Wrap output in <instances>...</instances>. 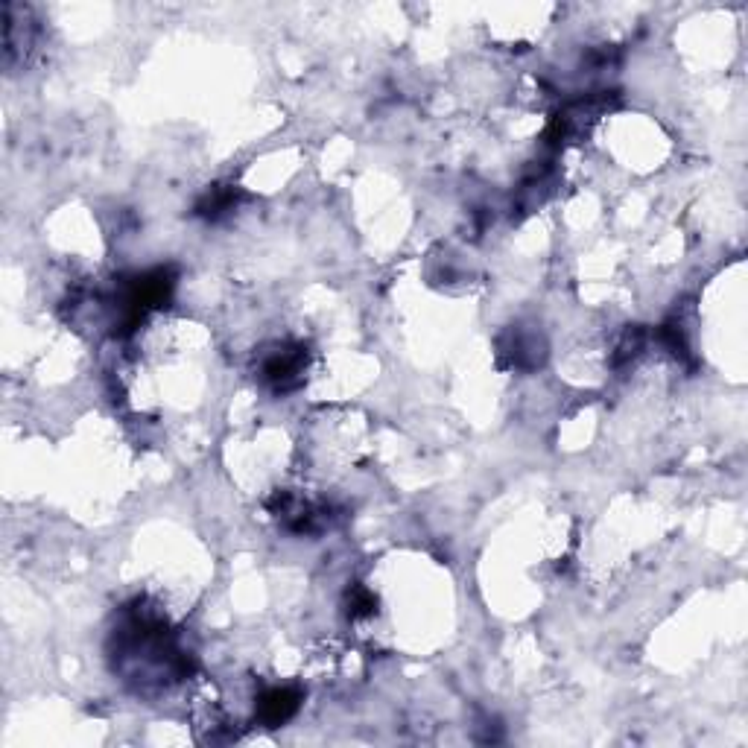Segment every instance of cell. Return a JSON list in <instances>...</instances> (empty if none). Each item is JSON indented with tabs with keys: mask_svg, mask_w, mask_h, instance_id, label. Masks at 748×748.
Wrapping results in <instances>:
<instances>
[{
	"mask_svg": "<svg viewBox=\"0 0 748 748\" xmlns=\"http://www.w3.org/2000/svg\"><path fill=\"white\" fill-rule=\"evenodd\" d=\"M307 369V354L301 345H278L261 363V377L275 392H290L301 383V374Z\"/></svg>",
	"mask_w": 748,
	"mask_h": 748,
	"instance_id": "cell-1",
	"label": "cell"
},
{
	"mask_svg": "<svg viewBox=\"0 0 748 748\" xmlns=\"http://www.w3.org/2000/svg\"><path fill=\"white\" fill-rule=\"evenodd\" d=\"M299 699V693L290 690V687H272V690H266L261 696V702H258V716H261V722H266L269 728L287 722L293 713L299 711Z\"/></svg>",
	"mask_w": 748,
	"mask_h": 748,
	"instance_id": "cell-2",
	"label": "cell"
},
{
	"mask_svg": "<svg viewBox=\"0 0 748 748\" xmlns=\"http://www.w3.org/2000/svg\"><path fill=\"white\" fill-rule=\"evenodd\" d=\"M237 205V190L234 187H214L205 193V199L199 202V214L208 220H217L220 214L231 211Z\"/></svg>",
	"mask_w": 748,
	"mask_h": 748,
	"instance_id": "cell-3",
	"label": "cell"
}]
</instances>
